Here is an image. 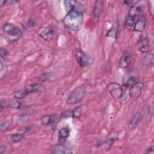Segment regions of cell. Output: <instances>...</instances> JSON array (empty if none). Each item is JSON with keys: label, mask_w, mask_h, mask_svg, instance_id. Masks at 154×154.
Listing matches in <instances>:
<instances>
[{"label": "cell", "mask_w": 154, "mask_h": 154, "mask_svg": "<svg viewBox=\"0 0 154 154\" xmlns=\"http://www.w3.org/2000/svg\"><path fill=\"white\" fill-rule=\"evenodd\" d=\"M5 147L4 146H1V147H0V153L1 154H2L5 151Z\"/></svg>", "instance_id": "cell-28"}, {"label": "cell", "mask_w": 154, "mask_h": 154, "mask_svg": "<svg viewBox=\"0 0 154 154\" xmlns=\"http://www.w3.org/2000/svg\"><path fill=\"white\" fill-rule=\"evenodd\" d=\"M141 120V114L140 113L135 114L129 123L128 128L131 130L134 129L138 126Z\"/></svg>", "instance_id": "cell-11"}, {"label": "cell", "mask_w": 154, "mask_h": 154, "mask_svg": "<svg viewBox=\"0 0 154 154\" xmlns=\"http://www.w3.org/2000/svg\"><path fill=\"white\" fill-rule=\"evenodd\" d=\"M135 19V17L128 14V16L125 20V26L127 29L131 28L134 24Z\"/></svg>", "instance_id": "cell-19"}, {"label": "cell", "mask_w": 154, "mask_h": 154, "mask_svg": "<svg viewBox=\"0 0 154 154\" xmlns=\"http://www.w3.org/2000/svg\"><path fill=\"white\" fill-rule=\"evenodd\" d=\"M0 54H1V58H4V57H5L8 54V52L5 49L1 48Z\"/></svg>", "instance_id": "cell-26"}, {"label": "cell", "mask_w": 154, "mask_h": 154, "mask_svg": "<svg viewBox=\"0 0 154 154\" xmlns=\"http://www.w3.org/2000/svg\"><path fill=\"white\" fill-rule=\"evenodd\" d=\"M150 44L149 39L146 37H141L137 44V49L142 53L147 52L149 51Z\"/></svg>", "instance_id": "cell-8"}, {"label": "cell", "mask_w": 154, "mask_h": 154, "mask_svg": "<svg viewBox=\"0 0 154 154\" xmlns=\"http://www.w3.org/2000/svg\"><path fill=\"white\" fill-rule=\"evenodd\" d=\"M147 153H153V147L152 146L151 147H150V148L148 149Z\"/></svg>", "instance_id": "cell-27"}, {"label": "cell", "mask_w": 154, "mask_h": 154, "mask_svg": "<svg viewBox=\"0 0 154 154\" xmlns=\"http://www.w3.org/2000/svg\"><path fill=\"white\" fill-rule=\"evenodd\" d=\"M146 20L144 16L140 17L135 22L134 25V31L138 32H142L144 31L146 26Z\"/></svg>", "instance_id": "cell-10"}, {"label": "cell", "mask_w": 154, "mask_h": 154, "mask_svg": "<svg viewBox=\"0 0 154 154\" xmlns=\"http://www.w3.org/2000/svg\"><path fill=\"white\" fill-rule=\"evenodd\" d=\"M132 55L128 51H125L121 57L119 61V67L120 68H126L128 67L131 61Z\"/></svg>", "instance_id": "cell-9"}, {"label": "cell", "mask_w": 154, "mask_h": 154, "mask_svg": "<svg viewBox=\"0 0 154 154\" xmlns=\"http://www.w3.org/2000/svg\"><path fill=\"white\" fill-rule=\"evenodd\" d=\"M114 141V140L113 138L107 139V140L101 142V143L99 144V148L102 149L103 150H108L111 147Z\"/></svg>", "instance_id": "cell-17"}, {"label": "cell", "mask_w": 154, "mask_h": 154, "mask_svg": "<svg viewBox=\"0 0 154 154\" xmlns=\"http://www.w3.org/2000/svg\"><path fill=\"white\" fill-rule=\"evenodd\" d=\"M51 152L55 154H63L66 153V149L64 145L58 144L52 147Z\"/></svg>", "instance_id": "cell-16"}, {"label": "cell", "mask_w": 154, "mask_h": 154, "mask_svg": "<svg viewBox=\"0 0 154 154\" xmlns=\"http://www.w3.org/2000/svg\"><path fill=\"white\" fill-rule=\"evenodd\" d=\"M70 134L69 130L67 128H62L58 131V137L61 140L66 139Z\"/></svg>", "instance_id": "cell-18"}, {"label": "cell", "mask_w": 154, "mask_h": 154, "mask_svg": "<svg viewBox=\"0 0 154 154\" xmlns=\"http://www.w3.org/2000/svg\"><path fill=\"white\" fill-rule=\"evenodd\" d=\"M82 109L81 108H76L72 111V117H79L81 114Z\"/></svg>", "instance_id": "cell-24"}, {"label": "cell", "mask_w": 154, "mask_h": 154, "mask_svg": "<svg viewBox=\"0 0 154 154\" xmlns=\"http://www.w3.org/2000/svg\"><path fill=\"white\" fill-rule=\"evenodd\" d=\"M103 1H101V0H97L94 2L93 11V16L94 20L96 23L98 22L100 19V16L103 9Z\"/></svg>", "instance_id": "cell-6"}, {"label": "cell", "mask_w": 154, "mask_h": 154, "mask_svg": "<svg viewBox=\"0 0 154 154\" xmlns=\"http://www.w3.org/2000/svg\"><path fill=\"white\" fill-rule=\"evenodd\" d=\"M42 88V86L40 84H34L28 85L25 88L26 93L28 94L32 93H35L39 91Z\"/></svg>", "instance_id": "cell-15"}, {"label": "cell", "mask_w": 154, "mask_h": 154, "mask_svg": "<svg viewBox=\"0 0 154 154\" xmlns=\"http://www.w3.org/2000/svg\"><path fill=\"white\" fill-rule=\"evenodd\" d=\"M108 90L114 99H119L123 95V89L117 82H111L108 85Z\"/></svg>", "instance_id": "cell-5"}, {"label": "cell", "mask_w": 154, "mask_h": 154, "mask_svg": "<svg viewBox=\"0 0 154 154\" xmlns=\"http://www.w3.org/2000/svg\"><path fill=\"white\" fill-rule=\"evenodd\" d=\"M85 96V91L82 90H77L74 91L68 97L67 103L69 105H74L82 100Z\"/></svg>", "instance_id": "cell-4"}, {"label": "cell", "mask_w": 154, "mask_h": 154, "mask_svg": "<svg viewBox=\"0 0 154 154\" xmlns=\"http://www.w3.org/2000/svg\"><path fill=\"white\" fill-rule=\"evenodd\" d=\"M2 69H3V64H2V62L1 61V69H0V70L2 71Z\"/></svg>", "instance_id": "cell-29"}, {"label": "cell", "mask_w": 154, "mask_h": 154, "mask_svg": "<svg viewBox=\"0 0 154 154\" xmlns=\"http://www.w3.org/2000/svg\"><path fill=\"white\" fill-rule=\"evenodd\" d=\"M23 138V135L22 134H12L10 137V140L12 143H16L20 141Z\"/></svg>", "instance_id": "cell-22"}, {"label": "cell", "mask_w": 154, "mask_h": 154, "mask_svg": "<svg viewBox=\"0 0 154 154\" xmlns=\"http://www.w3.org/2000/svg\"><path fill=\"white\" fill-rule=\"evenodd\" d=\"M10 125H11V123L10 122L8 121L4 122L1 124V129L2 131H6L10 128Z\"/></svg>", "instance_id": "cell-25"}, {"label": "cell", "mask_w": 154, "mask_h": 154, "mask_svg": "<svg viewBox=\"0 0 154 154\" xmlns=\"http://www.w3.org/2000/svg\"><path fill=\"white\" fill-rule=\"evenodd\" d=\"M27 94H28V93H26L25 88L17 90V91H15L14 94V97L17 99H21L24 98Z\"/></svg>", "instance_id": "cell-21"}, {"label": "cell", "mask_w": 154, "mask_h": 154, "mask_svg": "<svg viewBox=\"0 0 154 154\" xmlns=\"http://www.w3.org/2000/svg\"><path fill=\"white\" fill-rule=\"evenodd\" d=\"M83 13L84 11L76 9H72L67 11L66 16L63 19L65 26L72 30H78L82 25Z\"/></svg>", "instance_id": "cell-1"}, {"label": "cell", "mask_w": 154, "mask_h": 154, "mask_svg": "<svg viewBox=\"0 0 154 154\" xmlns=\"http://www.w3.org/2000/svg\"><path fill=\"white\" fill-rule=\"evenodd\" d=\"M135 83H136L135 78L133 76H131L125 81V83H123V85H125V87H131Z\"/></svg>", "instance_id": "cell-23"}, {"label": "cell", "mask_w": 154, "mask_h": 154, "mask_svg": "<svg viewBox=\"0 0 154 154\" xmlns=\"http://www.w3.org/2000/svg\"><path fill=\"white\" fill-rule=\"evenodd\" d=\"M142 5L140 4H135L132 6H131L129 11V15L136 17L137 15H138L139 13H140L142 11Z\"/></svg>", "instance_id": "cell-14"}, {"label": "cell", "mask_w": 154, "mask_h": 154, "mask_svg": "<svg viewBox=\"0 0 154 154\" xmlns=\"http://www.w3.org/2000/svg\"><path fill=\"white\" fill-rule=\"evenodd\" d=\"M54 33V29L50 27H48L42 31V32L40 34V35L44 40L49 41L53 37Z\"/></svg>", "instance_id": "cell-12"}, {"label": "cell", "mask_w": 154, "mask_h": 154, "mask_svg": "<svg viewBox=\"0 0 154 154\" xmlns=\"http://www.w3.org/2000/svg\"><path fill=\"white\" fill-rule=\"evenodd\" d=\"M143 64L149 67H152L153 65V54L152 52L147 53L143 60Z\"/></svg>", "instance_id": "cell-13"}, {"label": "cell", "mask_w": 154, "mask_h": 154, "mask_svg": "<svg viewBox=\"0 0 154 154\" xmlns=\"http://www.w3.org/2000/svg\"><path fill=\"white\" fill-rule=\"evenodd\" d=\"M75 57L77 61L81 67L88 66L92 63L91 57L81 51H77L75 53Z\"/></svg>", "instance_id": "cell-3"}, {"label": "cell", "mask_w": 154, "mask_h": 154, "mask_svg": "<svg viewBox=\"0 0 154 154\" xmlns=\"http://www.w3.org/2000/svg\"><path fill=\"white\" fill-rule=\"evenodd\" d=\"M2 30L4 32L10 35L11 37L10 39H13V42L17 40L21 34L19 29L14 25L10 23H5L2 27Z\"/></svg>", "instance_id": "cell-2"}, {"label": "cell", "mask_w": 154, "mask_h": 154, "mask_svg": "<svg viewBox=\"0 0 154 154\" xmlns=\"http://www.w3.org/2000/svg\"><path fill=\"white\" fill-rule=\"evenodd\" d=\"M53 119H52V117L50 115H46V116H43L41 119H40V121H41V123L43 125H48L49 124H51V123L53 122Z\"/></svg>", "instance_id": "cell-20"}, {"label": "cell", "mask_w": 154, "mask_h": 154, "mask_svg": "<svg viewBox=\"0 0 154 154\" xmlns=\"http://www.w3.org/2000/svg\"><path fill=\"white\" fill-rule=\"evenodd\" d=\"M143 88V84L141 82H136L131 86L129 90V96L133 98H137L141 93Z\"/></svg>", "instance_id": "cell-7"}]
</instances>
